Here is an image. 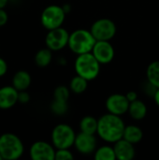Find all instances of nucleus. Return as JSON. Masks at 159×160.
<instances>
[{"label": "nucleus", "instance_id": "f257e3e1", "mask_svg": "<svg viewBox=\"0 0 159 160\" xmlns=\"http://www.w3.org/2000/svg\"><path fill=\"white\" fill-rule=\"evenodd\" d=\"M125 124L119 115L108 113L102 115L97 123V134L107 142H116L124 135Z\"/></svg>", "mask_w": 159, "mask_h": 160}, {"label": "nucleus", "instance_id": "f03ea898", "mask_svg": "<svg viewBox=\"0 0 159 160\" xmlns=\"http://www.w3.org/2000/svg\"><path fill=\"white\" fill-rule=\"evenodd\" d=\"M24 152L22 140L13 133L0 135V155L5 160H16L20 158Z\"/></svg>", "mask_w": 159, "mask_h": 160}, {"label": "nucleus", "instance_id": "7ed1b4c3", "mask_svg": "<svg viewBox=\"0 0 159 160\" xmlns=\"http://www.w3.org/2000/svg\"><path fill=\"white\" fill-rule=\"evenodd\" d=\"M96 42L97 39L94 38L91 31L78 29L69 34L67 45L73 52L77 54H82L91 52Z\"/></svg>", "mask_w": 159, "mask_h": 160}, {"label": "nucleus", "instance_id": "20e7f679", "mask_svg": "<svg viewBox=\"0 0 159 160\" xmlns=\"http://www.w3.org/2000/svg\"><path fill=\"white\" fill-rule=\"evenodd\" d=\"M99 69L100 63L92 52L78 54L75 61V70L77 75L82 76L87 81H91L97 77Z\"/></svg>", "mask_w": 159, "mask_h": 160}, {"label": "nucleus", "instance_id": "39448f33", "mask_svg": "<svg viewBox=\"0 0 159 160\" xmlns=\"http://www.w3.org/2000/svg\"><path fill=\"white\" fill-rule=\"evenodd\" d=\"M75 139V132L68 125L60 124L52 129V142L56 149H69L74 145Z\"/></svg>", "mask_w": 159, "mask_h": 160}, {"label": "nucleus", "instance_id": "423d86ee", "mask_svg": "<svg viewBox=\"0 0 159 160\" xmlns=\"http://www.w3.org/2000/svg\"><path fill=\"white\" fill-rule=\"evenodd\" d=\"M66 11L63 7L57 5H50L46 7L40 16V22L43 27L48 30L61 27L65 21Z\"/></svg>", "mask_w": 159, "mask_h": 160}, {"label": "nucleus", "instance_id": "0eeeda50", "mask_svg": "<svg viewBox=\"0 0 159 160\" xmlns=\"http://www.w3.org/2000/svg\"><path fill=\"white\" fill-rule=\"evenodd\" d=\"M90 31L97 40H110L116 33V26L112 20L103 18L96 21Z\"/></svg>", "mask_w": 159, "mask_h": 160}, {"label": "nucleus", "instance_id": "6e6552de", "mask_svg": "<svg viewBox=\"0 0 159 160\" xmlns=\"http://www.w3.org/2000/svg\"><path fill=\"white\" fill-rule=\"evenodd\" d=\"M69 34L68 32L62 27L49 30V33L46 35L45 43L47 48L52 51H60L68 44Z\"/></svg>", "mask_w": 159, "mask_h": 160}, {"label": "nucleus", "instance_id": "1a4fd4ad", "mask_svg": "<svg viewBox=\"0 0 159 160\" xmlns=\"http://www.w3.org/2000/svg\"><path fill=\"white\" fill-rule=\"evenodd\" d=\"M54 146L42 141L34 142L30 149L29 155L33 160H53L55 159Z\"/></svg>", "mask_w": 159, "mask_h": 160}, {"label": "nucleus", "instance_id": "9d476101", "mask_svg": "<svg viewBox=\"0 0 159 160\" xmlns=\"http://www.w3.org/2000/svg\"><path fill=\"white\" fill-rule=\"evenodd\" d=\"M129 104L130 102L127 96L121 94H113L106 100V108L109 112L119 116L128 112Z\"/></svg>", "mask_w": 159, "mask_h": 160}, {"label": "nucleus", "instance_id": "9b49d317", "mask_svg": "<svg viewBox=\"0 0 159 160\" xmlns=\"http://www.w3.org/2000/svg\"><path fill=\"white\" fill-rule=\"evenodd\" d=\"M91 52L100 64H108L114 57V49L109 40H97Z\"/></svg>", "mask_w": 159, "mask_h": 160}, {"label": "nucleus", "instance_id": "f8f14e48", "mask_svg": "<svg viewBox=\"0 0 159 160\" xmlns=\"http://www.w3.org/2000/svg\"><path fill=\"white\" fill-rule=\"evenodd\" d=\"M74 145L81 154L89 155L95 152L97 146V140L94 134L81 132L76 136Z\"/></svg>", "mask_w": 159, "mask_h": 160}, {"label": "nucleus", "instance_id": "ddd939ff", "mask_svg": "<svg viewBox=\"0 0 159 160\" xmlns=\"http://www.w3.org/2000/svg\"><path fill=\"white\" fill-rule=\"evenodd\" d=\"M19 91L12 84L0 87V110H9L18 102Z\"/></svg>", "mask_w": 159, "mask_h": 160}, {"label": "nucleus", "instance_id": "4468645a", "mask_svg": "<svg viewBox=\"0 0 159 160\" xmlns=\"http://www.w3.org/2000/svg\"><path fill=\"white\" fill-rule=\"evenodd\" d=\"M113 149L115 152L116 159L131 160L135 157V148L133 143L129 142L125 139H121L114 142Z\"/></svg>", "mask_w": 159, "mask_h": 160}, {"label": "nucleus", "instance_id": "2eb2a0df", "mask_svg": "<svg viewBox=\"0 0 159 160\" xmlns=\"http://www.w3.org/2000/svg\"><path fill=\"white\" fill-rule=\"evenodd\" d=\"M31 76L25 70H18L12 78V86L20 91L27 90L31 84Z\"/></svg>", "mask_w": 159, "mask_h": 160}, {"label": "nucleus", "instance_id": "dca6fc26", "mask_svg": "<svg viewBox=\"0 0 159 160\" xmlns=\"http://www.w3.org/2000/svg\"><path fill=\"white\" fill-rule=\"evenodd\" d=\"M128 112H129L130 116L133 119L142 120L145 117V115L147 113V108H146V105L142 101L136 99V100L130 102Z\"/></svg>", "mask_w": 159, "mask_h": 160}, {"label": "nucleus", "instance_id": "f3484780", "mask_svg": "<svg viewBox=\"0 0 159 160\" xmlns=\"http://www.w3.org/2000/svg\"><path fill=\"white\" fill-rule=\"evenodd\" d=\"M143 137L142 130L137 126H127L125 128L123 139L128 141L129 142L135 144L142 141Z\"/></svg>", "mask_w": 159, "mask_h": 160}, {"label": "nucleus", "instance_id": "a211bd4d", "mask_svg": "<svg viewBox=\"0 0 159 160\" xmlns=\"http://www.w3.org/2000/svg\"><path fill=\"white\" fill-rule=\"evenodd\" d=\"M52 58V50H50L49 48L41 49L35 55V63L37 66L40 68H45L48 65H50Z\"/></svg>", "mask_w": 159, "mask_h": 160}, {"label": "nucleus", "instance_id": "6ab92c4d", "mask_svg": "<svg viewBox=\"0 0 159 160\" xmlns=\"http://www.w3.org/2000/svg\"><path fill=\"white\" fill-rule=\"evenodd\" d=\"M98 121L93 116H85L82 119L80 123V128L82 132L95 134L97 131Z\"/></svg>", "mask_w": 159, "mask_h": 160}, {"label": "nucleus", "instance_id": "aec40b11", "mask_svg": "<svg viewBox=\"0 0 159 160\" xmlns=\"http://www.w3.org/2000/svg\"><path fill=\"white\" fill-rule=\"evenodd\" d=\"M146 74L148 82L159 88V61H155L148 66Z\"/></svg>", "mask_w": 159, "mask_h": 160}, {"label": "nucleus", "instance_id": "412c9836", "mask_svg": "<svg viewBox=\"0 0 159 160\" xmlns=\"http://www.w3.org/2000/svg\"><path fill=\"white\" fill-rule=\"evenodd\" d=\"M96 160H114L116 159L115 152L113 147L102 146L95 152Z\"/></svg>", "mask_w": 159, "mask_h": 160}, {"label": "nucleus", "instance_id": "4be33fe9", "mask_svg": "<svg viewBox=\"0 0 159 160\" xmlns=\"http://www.w3.org/2000/svg\"><path fill=\"white\" fill-rule=\"evenodd\" d=\"M87 82L88 81L86 79L77 75L70 82V85H69L70 90L75 94H82L87 88Z\"/></svg>", "mask_w": 159, "mask_h": 160}, {"label": "nucleus", "instance_id": "5701e85b", "mask_svg": "<svg viewBox=\"0 0 159 160\" xmlns=\"http://www.w3.org/2000/svg\"><path fill=\"white\" fill-rule=\"evenodd\" d=\"M68 98H69V91H68L67 87H66L64 85H60L55 88L54 93H53V99L67 102Z\"/></svg>", "mask_w": 159, "mask_h": 160}, {"label": "nucleus", "instance_id": "b1692460", "mask_svg": "<svg viewBox=\"0 0 159 160\" xmlns=\"http://www.w3.org/2000/svg\"><path fill=\"white\" fill-rule=\"evenodd\" d=\"M51 110L54 114L62 115L66 113L67 111V102L53 99V101L51 104Z\"/></svg>", "mask_w": 159, "mask_h": 160}, {"label": "nucleus", "instance_id": "393cba45", "mask_svg": "<svg viewBox=\"0 0 159 160\" xmlns=\"http://www.w3.org/2000/svg\"><path fill=\"white\" fill-rule=\"evenodd\" d=\"M56 160H71L73 159V155L68 149H57L55 151Z\"/></svg>", "mask_w": 159, "mask_h": 160}, {"label": "nucleus", "instance_id": "a878e982", "mask_svg": "<svg viewBox=\"0 0 159 160\" xmlns=\"http://www.w3.org/2000/svg\"><path fill=\"white\" fill-rule=\"evenodd\" d=\"M30 100V95L26 92V90L24 91H20L18 94V102H20L21 104H26L28 103Z\"/></svg>", "mask_w": 159, "mask_h": 160}, {"label": "nucleus", "instance_id": "bb28decb", "mask_svg": "<svg viewBox=\"0 0 159 160\" xmlns=\"http://www.w3.org/2000/svg\"><path fill=\"white\" fill-rule=\"evenodd\" d=\"M8 21V15L5 8H0V27L4 26Z\"/></svg>", "mask_w": 159, "mask_h": 160}, {"label": "nucleus", "instance_id": "cd10ccee", "mask_svg": "<svg viewBox=\"0 0 159 160\" xmlns=\"http://www.w3.org/2000/svg\"><path fill=\"white\" fill-rule=\"evenodd\" d=\"M7 72V64L5 59L0 57V78L5 76Z\"/></svg>", "mask_w": 159, "mask_h": 160}, {"label": "nucleus", "instance_id": "c85d7f7f", "mask_svg": "<svg viewBox=\"0 0 159 160\" xmlns=\"http://www.w3.org/2000/svg\"><path fill=\"white\" fill-rule=\"evenodd\" d=\"M126 96H127V99L129 100V102H132V101H134V100L138 99V98H138L137 94H136L135 92H133V91H130V92H128V93H127Z\"/></svg>", "mask_w": 159, "mask_h": 160}, {"label": "nucleus", "instance_id": "c756f323", "mask_svg": "<svg viewBox=\"0 0 159 160\" xmlns=\"http://www.w3.org/2000/svg\"><path fill=\"white\" fill-rule=\"evenodd\" d=\"M154 98H155V101L157 103V105L159 107V88H157L155 92V95H154Z\"/></svg>", "mask_w": 159, "mask_h": 160}, {"label": "nucleus", "instance_id": "7c9ffc66", "mask_svg": "<svg viewBox=\"0 0 159 160\" xmlns=\"http://www.w3.org/2000/svg\"><path fill=\"white\" fill-rule=\"evenodd\" d=\"M7 3H8V0H0V8H5Z\"/></svg>", "mask_w": 159, "mask_h": 160}, {"label": "nucleus", "instance_id": "2f4dec72", "mask_svg": "<svg viewBox=\"0 0 159 160\" xmlns=\"http://www.w3.org/2000/svg\"><path fill=\"white\" fill-rule=\"evenodd\" d=\"M3 158H2V157H1V155H0V160H2Z\"/></svg>", "mask_w": 159, "mask_h": 160}, {"label": "nucleus", "instance_id": "473e14b6", "mask_svg": "<svg viewBox=\"0 0 159 160\" xmlns=\"http://www.w3.org/2000/svg\"><path fill=\"white\" fill-rule=\"evenodd\" d=\"M158 35H159V29H158Z\"/></svg>", "mask_w": 159, "mask_h": 160}]
</instances>
